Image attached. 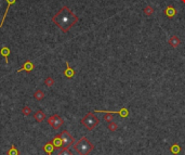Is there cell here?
<instances>
[{"mask_svg": "<svg viewBox=\"0 0 185 155\" xmlns=\"http://www.w3.org/2000/svg\"><path fill=\"white\" fill-rule=\"evenodd\" d=\"M58 155H73V153H71L68 149H63V147H62V150H60Z\"/></svg>", "mask_w": 185, "mask_h": 155, "instance_id": "obj_22", "label": "cell"}, {"mask_svg": "<svg viewBox=\"0 0 185 155\" xmlns=\"http://www.w3.org/2000/svg\"><path fill=\"white\" fill-rule=\"evenodd\" d=\"M182 2H183V3H185V0H182Z\"/></svg>", "mask_w": 185, "mask_h": 155, "instance_id": "obj_24", "label": "cell"}, {"mask_svg": "<svg viewBox=\"0 0 185 155\" xmlns=\"http://www.w3.org/2000/svg\"><path fill=\"white\" fill-rule=\"evenodd\" d=\"M54 79L52 78V77H47L46 80H44V85L47 86V87H52L53 85H54Z\"/></svg>", "mask_w": 185, "mask_h": 155, "instance_id": "obj_21", "label": "cell"}, {"mask_svg": "<svg viewBox=\"0 0 185 155\" xmlns=\"http://www.w3.org/2000/svg\"><path fill=\"white\" fill-rule=\"evenodd\" d=\"M53 122H54V115L51 116V117H49V118H48V124H49L50 126H52V124H53Z\"/></svg>", "mask_w": 185, "mask_h": 155, "instance_id": "obj_23", "label": "cell"}, {"mask_svg": "<svg viewBox=\"0 0 185 155\" xmlns=\"http://www.w3.org/2000/svg\"><path fill=\"white\" fill-rule=\"evenodd\" d=\"M22 114H23L24 116H29L32 114V108L29 106H27V105H25V106L22 108Z\"/></svg>", "mask_w": 185, "mask_h": 155, "instance_id": "obj_20", "label": "cell"}, {"mask_svg": "<svg viewBox=\"0 0 185 155\" xmlns=\"http://www.w3.org/2000/svg\"><path fill=\"white\" fill-rule=\"evenodd\" d=\"M16 0H7V3H8V7H7V10H6V12H4L3 14V17H2V21H1V23H0V28L3 26V23H4V20H6V17H7V14H8V11L9 9H10V7H11L12 4L15 3Z\"/></svg>", "mask_w": 185, "mask_h": 155, "instance_id": "obj_13", "label": "cell"}, {"mask_svg": "<svg viewBox=\"0 0 185 155\" xmlns=\"http://www.w3.org/2000/svg\"><path fill=\"white\" fill-rule=\"evenodd\" d=\"M107 128H108V130L114 132V131H116L118 129V125L115 123V122H110V123H108V125H107Z\"/></svg>", "mask_w": 185, "mask_h": 155, "instance_id": "obj_19", "label": "cell"}, {"mask_svg": "<svg viewBox=\"0 0 185 155\" xmlns=\"http://www.w3.org/2000/svg\"><path fill=\"white\" fill-rule=\"evenodd\" d=\"M0 53H1V56L4 58L6 64H8L9 63L8 56H10V53H11V50H10V48H8V47H2L1 49H0Z\"/></svg>", "mask_w": 185, "mask_h": 155, "instance_id": "obj_12", "label": "cell"}, {"mask_svg": "<svg viewBox=\"0 0 185 155\" xmlns=\"http://www.w3.org/2000/svg\"><path fill=\"white\" fill-rule=\"evenodd\" d=\"M165 14L166 16H168L169 19H172L175 14H177V10H175V8H174L173 6H168L167 8L165 9Z\"/></svg>", "mask_w": 185, "mask_h": 155, "instance_id": "obj_8", "label": "cell"}, {"mask_svg": "<svg viewBox=\"0 0 185 155\" xmlns=\"http://www.w3.org/2000/svg\"><path fill=\"white\" fill-rule=\"evenodd\" d=\"M73 147L79 155H89L94 150L93 143L90 142L87 137H82L81 139H79Z\"/></svg>", "mask_w": 185, "mask_h": 155, "instance_id": "obj_2", "label": "cell"}, {"mask_svg": "<svg viewBox=\"0 0 185 155\" xmlns=\"http://www.w3.org/2000/svg\"><path fill=\"white\" fill-rule=\"evenodd\" d=\"M170 152L174 155L180 154V153H181V147H180L179 144H177V143H174V144H172V145L170 147Z\"/></svg>", "mask_w": 185, "mask_h": 155, "instance_id": "obj_15", "label": "cell"}, {"mask_svg": "<svg viewBox=\"0 0 185 155\" xmlns=\"http://www.w3.org/2000/svg\"><path fill=\"white\" fill-rule=\"evenodd\" d=\"M34 98H35L36 100H38V101H41V100L44 98V92L42 91V90H37V91H35V93H34Z\"/></svg>", "mask_w": 185, "mask_h": 155, "instance_id": "obj_17", "label": "cell"}, {"mask_svg": "<svg viewBox=\"0 0 185 155\" xmlns=\"http://www.w3.org/2000/svg\"><path fill=\"white\" fill-rule=\"evenodd\" d=\"M143 12H144V14H145L146 16L153 15V13H154V8L152 7V6H146L145 8L143 9Z\"/></svg>", "mask_w": 185, "mask_h": 155, "instance_id": "obj_16", "label": "cell"}, {"mask_svg": "<svg viewBox=\"0 0 185 155\" xmlns=\"http://www.w3.org/2000/svg\"><path fill=\"white\" fill-rule=\"evenodd\" d=\"M7 154L8 155H20V152H19V150L15 147V145H13V144H12L11 147H10V150L8 151Z\"/></svg>", "mask_w": 185, "mask_h": 155, "instance_id": "obj_18", "label": "cell"}, {"mask_svg": "<svg viewBox=\"0 0 185 155\" xmlns=\"http://www.w3.org/2000/svg\"><path fill=\"white\" fill-rule=\"evenodd\" d=\"M63 124H64V119L62 118L60 115L55 114L54 115V122H53V124H52V127L54 128V129H59Z\"/></svg>", "mask_w": 185, "mask_h": 155, "instance_id": "obj_7", "label": "cell"}, {"mask_svg": "<svg viewBox=\"0 0 185 155\" xmlns=\"http://www.w3.org/2000/svg\"><path fill=\"white\" fill-rule=\"evenodd\" d=\"M51 142L53 143V145H54L55 150H56V149H60V147H63V141H62V138H61V136H60V135L55 136Z\"/></svg>", "mask_w": 185, "mask_h": 155, "instance_id": "obj_11", "label": "cell"}, {"mask_svg": "<svg viewBox=\"0 0 185 155\" xmlns=\"http://www.w3.org/2000/svg\"><path fill=\"white\" fill-rule=\"evenodd\" d=\"M34 68H35V65L32 63V61L27 60V61H25V63L23 64V66L16 71V73H21V72H23V71L27 72V73H30Z\"/></svg>", "mask_w": 185, "mask_h": 155, "instance_id": "obj_5", "label": "cell"}, {"mask_svg": "<svg viewBox=\"0 0 185 155\" xmlns=\"http://www.w3.org/2000/svg\"><path fill=\"white\" fill-rule=\"evenodd\" d=\"M44 150L46 151V153H47L48 155H51L52 153H53V151L55 150V147H54V145H53V143L50 141V142H48L44 144Z\"/></svg>", "mask_w": 185, "mask_h": 155, "instance_id": "obj_14", "label": "cell"}, {"mask_svg": "<svg viewBox=\"0 0 185 155\" xmlns=\"http://www.w3.org/2000/svg\"><path fill=\"white\" fill-rule=\"evenodd\" d=\"M168 44L172 48L175 49V48H177L181 44V40H180V38H179L177 35H171L169 37V39H168Z\"/></svg>", "mask_w": 185, "mask_h": 155, "instance_id": "obj_6", "label": "cell"}, {"mask_svg": "<svg viewBox=\"0 0 185 155\" xmlns=\"http://www.w3.org/2000/svg\"><path fill=\"white\" fill-rule=\"evenodd\" d=\"M80 123H81V125H83L85 127L87 128L88 130H93L100 124V119L93 113H88V114H86L85 117L81 118Z\"/></svg>", "mask_w": 185, "mask_h": 155, "instance_id": "obj_3", "label": "cell"}, {"mask_svg": "<svg viewBox=\"0 0 185 155\" xmlns=\"http://www.w3.org/2000/svg\"><path fill=\"white\" fill-rule=\"evenodd\" d=\"M61 138H62V141H63V149H68L71 147L74 142H75V138L68 132L67 130H64L61 132Z\"/></svg>", "mask_w": 185, "mask_h": 155, "instance_id": "obj_4", "label": "cell"}, {"mask_svg": "<svg viewBox=\"0 0 185 155\" xmlns=\"http://www.w3.org/2000/svg\"><path fill=\"white\" fill-rule=\"evenodd\" d=\"M65 64H66V70L64 71V76H65L66 78H73V77L75 76V71L69 66V63H68L67 61Z\"/></svg>", "mask_w": 185, "mask_h": 155, "instance_id": "obj_9", "label": "cell"}, {"mask_svg": "<svg viewBox=\"0 0 185 155\" xmlns=\"http://www.w3.org/2000/svg\"><path fill=\"white\" fill-rule=\"evenodd\" d=\"M79 17L76 15L71 9L64 6L60 9L58 13L53 15L52 22L58 26L63 33H68L73 26H75L76 23L78 22Z\"/></svg>", "mask_w": 185, "mask_h": 155, "instance_id": "obj_1", "label": "cell"}, {"mask_svg": "<svg viewBox=\"0 0 185 155\" xmlns=\"http://www.w3.org/2000/svg\"><path fill=\"white\" fill-rule=\"evenodd\" d=\"M34 118L36 119L37 123H42L44 119L47 118V116H46V113H44L42 111H37L34 114Z\"/></svg>", "mask_w": 185, "mask_h": 155, "instance_id": "obj_10", "label": "cell"}]
</instances>
